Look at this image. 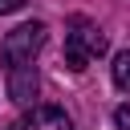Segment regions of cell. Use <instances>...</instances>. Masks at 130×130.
Wrapping results in <instances>:
<instances>
[{"mask_svg":"<svg viewBox=\"0 0 130 130\" xmlns=\"http://www.w3.org/2000/svg\"><path fill=\"white\" fill-rule=\"evenodd\" d=\"M106 53V32L89 20V16H73L69 32H65V65L73 73H81L89 61H98Z\"/></svg>","mask_w":130,"mask_h":130,"instance_id":"1","label":"cell"},{"mask_svg":"<svg viewBox=\"0 0 130 130\" xmlns=\"http://www.w3.org/2000/svg\"><path fill=\"white\" fill-rule=\"evenodd\" d=\"M45 24L41 20H28V24H16L8 37H4V45H0V53H4V65H20V61H32L37 53H41V45H45Z\"/></svg>","mask_w":130,"mask_h":130,"instance_id":"2","label":"cell"},{"mask_svg":"<svg viewBox=\"0 0 130 130\" xmlns=\"http://www.w3.org/2000/svg\"><path fill=\"white\" fill-rule=\"evenodd\" d=\"M8 130H73L69 114L61 106H32L28 114H20Z\"/></svg>","mask_w":130,"mask_h":130,"instance_id":"3","label":"cell"},{"mask_svg":"<svg viewBox=\"0 0 130 130\" xmlns=\"http://www.w3.org/2000/svg\"><path fill=\"white\" fill-rule=\"evenodd\" d=\"M37 65L32 61H20V65H8V98L16 106H28L37 98Z\"/></svg>","mask_w":130,"mask_h":130,"instance_id":"4","label":"cell"},{"mask_svg":"<svg viewBox=\"0 0 130 130\" xmlns=\"http://www.w3.org/2000/svg\"><path fill=\"white\" fill-rule=\"evenodd\" d=\"M114 85L118 89H130V49H122L114 57Z\"/></svg>","mask_w":130,"mask_h":130,"instance_id":"5","label":"cell"},{"mask_svg":"<svg viewBox=\"0 0 130 130\" xmlns=\"http://www.w3.org/2000/svg\"><path fill=\"white\" fill-rule=\"evenodd\" d=\"M114 126H118V130H130V102H122V106L114 110Z\"/></svg>","mask_w":130,"mask_h":130,"instance_id":"6","label":"cell"},{"mask_svg":"<svg viewBox=\"0 0 130 130\" xmlns=\"http://www.w3.org/2000/svg\"><path fill=\"white\" fill-rule=\"evenodd\" d=\"M28 0H0V16H8V12H16V8H24Z\"/></svg>","mask_w":130,"mask_h":130,"instance_id":"7","label":"cell"}]
</instances>
